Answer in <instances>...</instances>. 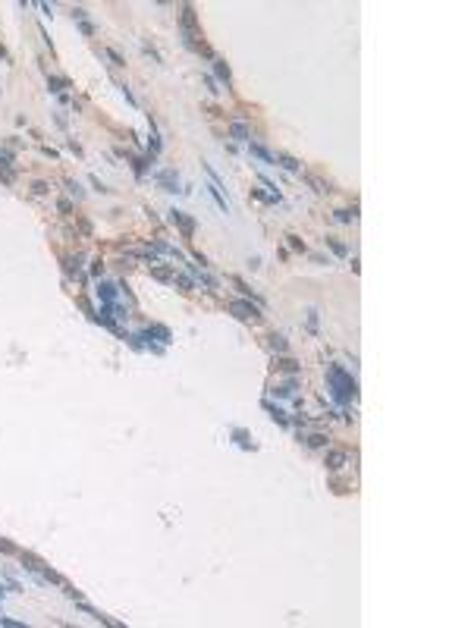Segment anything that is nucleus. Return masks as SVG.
Returning <instances> with one entry per match:
<instances>
[{
	"mask_svg": "<svg viewBox=\"0 0 471 628\" xmlns=\"http://www.w3.org/2000/svg\"><path fill=\"white\" fill-rule=\"evenodd\" d=\"M327 383H330V393H333V399L340 405L352 402L355 393H358V383L352 374H346L340 364H327Z\"/></svg>",
	"mask_w": 471,
	"mask_h": 628,
	"instance_id": "f257e3e1",
	"label": "nucleus"
},
{
	"mask_svg": "<svg viewBox=\"0 0 471 628\" xmlns=\"http://www.w3.org/2000/svg\"><path fill=\"white\" fill-rule=\"evenodd\" d=\"M229 311H233L239 320H251V324H258V320H261V308H258V305H251V302H245V298L229 302Z\"/></svg>",
	"mask_w": 471,
	"mask_h": 628,
	"instance_id": "f03ea898",
	"label": "nucleus"
},
{
	"mask_svg": "<svg viewBox=\"0 0 471 628\" xmlns=\"http://www.w3.org/2000/svg\"><path fill=\"white\" fill-rule=\"evenodd\" d=\"M170 223H173V226H179L185 239H192V236H195V220H192V217H185L182 211H170Z\"/></svg>",
	"mask_w": 471,
	"mask_h": 628,
	"instance_id": "7ed1b4c3",
	"label": "nucleus"
},
{
	"mask_svg": "<svg viewBox=\"0 0 471 628\" xmlns=\"http://www.w3.org/2000/svg\"><path fill=\"white\" fill-rule=\"evenodd\" d=\"M346 462H349V456H346V452H342V449H330V452H327V459H324V465H327V471H340V468H342V465H346Z\"/></svg>",
	"mask_w": 471,
	"mask_h": 628,
	"instance_id": "20e7f679",
	"label": "nucleus"
},
{
	"mask_svg": "<svg viewBox=\"0 0 471 628\" xmlns=\"http://www.w3.org/2000/svg\"><path fill=\"white\" fill-rule=\"evenodd\" d=\"M97 298H101V305H114L116 302V286L114 283H97Z\"/></svg>",
	"mask_w": 471,
	"mask_h": 628,
	"instance_id": "39448f33",
	"label": "nucleus"
},
{
	"mask_svg": "<svg viewBox=\"0 0 471 628\" xmlns=\"http://www.w3.org/2000/svg\"><path fill=\"white\" fill-rule=\"evenodd\" d=\"M154 179L163 185V192H176V170H157Z\"/></svg>",
	"mask_w": 471,
	"mask_h": 628,
	"instance_id": "423d86ee",
	"label": "nucleus"
},
{
	"mask_svg": "<svg viewBox=\"0 0 471 628\" xmlns=\"http://www.w3.org/2000/svg\"><path fill=\"white\" fill-rule=\"evenodd\" d=\"M229 135H233L236 142H248V138H251V129L242 123V119H233V126H229Z\"/></svg>",
	"mask_w": 471,
	"mask_h": 628,
	"instance_id": "0eeeda50",
	"label": "nucleus"
},
{
	"mask_svg": "<svg viewBox=\"0 0 471 628\" xmlns=\"http://www.w3.org/2000/svg\"><path fill=\"white\" fill-rule=\"evenodd\" d=\"M195 29H198V19H195V10H192L189 3L182 6V32H192L195 35Z\"/></svg>",
	"mask_w": 471,
	"mask_h": 628,
	"instance_id": "6e6552de",
	"label": "nucleus"
},
{
	"mask_svg": "<svg viewBox=\"0 0 471 628\" xmlns=\"http://www.w3.org/2000/svg\"><path fill=\"white\" fill-rule=\"evenodd\" d=\"M264 409L270 412V418H274V421H276V424H280V427H289V415H286V412L280 409V405H274V402H264Z\"/></svg>",
	"mask_w": 471,
	"mask_h": 628,
	"instance_id": "1a4fd4ad",
	"label": "nucleus"
},
{
	"mask_svg": "<svg viewBox=\"0 0 471 628\" xmlns=\"http://www.w3.org/2000/svg\"><path fill=\"white\" fill-rule=\"evenodd\" d=\"M248 151H251V154H255L258 160H264V164H270V166H274V164H276V154H270V151H267V148H261V145H255V142H251V145H248Z\"/></svg>",
	"mask_w": 471,
	"mask_h": 628,
	"instance_id": "9d476101",
	"label": "nucleus"
},
{
	"mask_svg": "<svg viewBox=\"0 0 471 628\" xmlns=\"http://www.w3.org/2000/svg\"><path fill=\"white\" fill-rule=\"evenodd\" d=\"M276 164H280V166H286L289 173H302V164H298L295 157H289V154H276Z\"/></svg>",
	"mask_w": 471,
	"mask_h": 628,
	"instance_id": "9b49d317",
	"label": "nucleus"
},
{
	"mask_svg": "<svg viewBox=\"0 0 471 628\" xmlns=\"http://www.w3.org/2000/svg\"><path fill=\"white\" fill-rule=\"evenodd\" d=\"M214 76L220 79V82H227V85H229V79H233V76H229V66H227V60H214Z\"/></svg>",
	"mask_w": 471,
	"mask_h": 628,
	"instance_id": "f8f14e48",
	"label": "nucleus"
},
{
	"mask_svg": "<svg viewBox=\"0 0 471 628\" xmlns=\"http://www.w3.org/2000/svg\"><path fill=\"white\" fill-rule=\"evenodd\" d=\"M270 349L274 352H289V343H286V336H280V333H270Z\"/></svg>",
	"mask_w": 471,
	"mask_h": 628,
	"instance_id": "ddd939ff",
	"label": "nucleus"
},
{
	"mask_svg": "<svg viewBox=\"0 0 471 628\" xmlns=\"http://www.w3.org/2000/svg\"><path fill=\"white\" fill-rule=\"evenodd\" d=\"M295 386H298V380H295V377H289L286 383H280L274 393H276V396H295Z\"/></svg>",
	"mask_w": 471,
	"mask_h": 628,
	"instance_id": "4468645a",
	"label": "nucleus"
},
{
	"mask_svg": "<svg viewBox=\"0 0 471 628\" xmlns=\"http://www.w3.org/2000/svg\"><path fill=\"white\" fill-rule=\"evenodd\" d=\"M151 273H154V280H163V283H173V267H151Z\"/></svg>",
	"mask_w": 471,
	"mask_h": 628,
	"instance_id": "2eb2a0df",
	"label": "nucleus"
},
{
	"mask_svg": "<svg viewBox=\"0 0 471 628\" xmlns=\"http://www.w3.org/2000/svg\"><path fill=\"white\" fill-rule=\"evenodd\" d=\"M66 273L69 277H82V258H66Z\"/></svg>",
	"mask_w": 471,
	"mask_h": 628,
	"instance_id": "dca6fc26",
	"label": "nucleus"
},
{
	"mask_svg": "<svg viewBox=\"0 0 471 628\" xmlns=\"http://www.w3.org/2000/svg\"><path fill=\"white\" fill-rule=\"evenodd\" d=\"M48 88L54 91V95H63V88H69V79H57V76H50V79H48Z\"/></svg>",
	"mask_w": 471,
	"mask_h": 628,
	"instance_id": "f3484780",
	"label": "nucleus"
},
{
	"mask_svg": "<svg viewBox=\"0 0 471 628\" xmlns=\"http://www.w3.org/2000/svg\"><path fill=\"white\" fill-rule=\"evenodd\" d=\"M276 367H280V371H289V374H298V371H302V364H298L295 358H280V362H276Z\"/></svg>",
	"mask_w": 471,
	"mask_h": 628,
	"instance_id": "a211bd4d",
	"label": "nucleus"
},
{
	"mask_svg": "<svg viewBox=\"0 0 471 628\" xmlns=\"http://www.w3.org/2000/svg\"><path fill=\"white\" fill-rule=\"evenodd\" d=\"M305 443H308L311 449H324V446H327V437H324V433H311V437H305Z\"/></svg>",
	"mask_w": 471,
	"mask_h": 628,
	"instance_id": "6ab92c4d",
	"label": "nucleus"
},
{
	"mask_svg": "<svg viewBox=\"0 0 471 628\" xmlns=\"http://www.w3.org/2000/svg\"><path fill=\"white\" fill-rule=\"evenodd\" d=\"M173 283H176L182 292H192V280H189V277H182V273H173Z\"/></svg>",
	"mask_w": 471,
	"mask_h": 628,
	"instance_id": "aec40b11",
	"label": "nucleus"
},
{
	"mask_svg": "<svg viewBox=\"0 0 471 628\" xmlns=\"http://www.w3.org/2000/svg\"><path fill=\"white\" fill-rule=\"evenodd\" d=\"M132 170H135V176H145V170H148V160H145V157H132Z\"/></svg>",
	"mask_w": 471,
	"mask_h": 628,
	"instance_id": "412c9836",
	"label": "nucleus"
},
{
	"mask_svg": "<svg viewBox=\"0 0 471 628\" xmlns=\"http://www.w3.org/2000/svg\"><path fill=\"white\" fill-rule=\"evenodd\" d=\"M327 245H330V251H333L336 258H346V245H342V242H336V239H327Z\"/></svg>",
	"mask_w": 471,
	"mask_h": 628,
	"instance_id": "4be33fe9",
	"label": "nucleus"
},
{
	"mask_svg": "<svg viewBox=\"0 0 471 628\" xmlns=\"http://www.w3.org/2000/svg\"><path fill=\"white\" fill-rule=\"evenodd\" d=\"M233 437L239 440V446H242V449H255V446L248 443V433H245V430H233Z\"/></svg>",
	"mask_w": 471,
	"mask_h": 628,
	"instance_id": "5701e85b",
	"label": "nucleus"
},
{
	"mask_svg": "<svg viewBox=\"0 0 471 628\" xmlns=\"http://www.w3.org/2000/svg\"><path fill=\"white\" fill-rule=\"evenodd\" d=\"M66 192H69V195H76V198H82V185L72 182V179H66Z\"/></svg>",
	"mask_w": 471,
	"mask_h": 628,
	"instance_id": "b1692460",
	"label": "nucleus"
},
{
	"mask_svg": "<svg viewBox=\"0 0 471 628\" xmlns=\"http://www.w3.org/2000/svg\"><path fill=\"white\" fill-rule=\"evenodd\" d=\"M336 220H340V223H352L355 214H352V211H336Z\"/></svg>",
	"mask_w": 471,
	"mask_h": 628,
	"instance_id": "393cba45",
	"label": "nucleus"
},
{
	"mask_svg": "<svg viewBox=\"0 0 471 628\" xmlns=\"http://www.w3.org/2000/svg\"><path fill=\"white\" fill-rule=\"evenodd\" d=\"M255 198H261V201H267V204L280 201V198H276V195H267V192H258V189H255Z\"/></svg>",
	"mask_w": 471,
	"mask_h": 628,
	"instance_id": "a878e982",
	"label": "nucleus"
},
{
	"mask_svg": "<svg viewBox=\"0 0 471 628\" xmlns=\"http://www.w3.org/2000/svg\"><path fill=\"white\" fill-rule=\"evenodd\" d=\"M0 625H6V628H22L25 622H16V619H6V616H0Z\"/></svg>",
	"mask_w": 471,
	"mask_h": 628,
	"instance_id": "bb28decb",
	"label": "nucleus"
},
{
	"mask_svg": "<svg viewBox=\"0 0 471 628\" xmlns=\"http://www.w3.org/2000/svg\"><path fill=\"white\" fill-rule=\"evenodd\" d=\"M204 85H208L211 95H217V91H220V88H217V82H214V76H204Z\"/></svg>",
	"mask_w": 471,
	"mask_h": 628,
	"instance_id": "cd10ccee",
	"label": "nucleus"
},
{
	"mask_svg": "<svg viewBox=\"0 0 471 628\" xmlns=\"http://www.w3.org/2000/svg\"><path fill=\"white\" fill-rule=\"evenodd\" d=\"M57 211H60V214H69V211H72V204L66 201V198H60V201H57Z\"/></svg>",
	"mask_w": 471,
	"mask_h": 628,
	"instance_id": "c85d7f7f",
	"label": "nucleus"
},
{
	"mask_svg": "<svg viewBox=\"0 0 471 628\" xmlns=\"http://www.w3.org/2000/svg\"><path fill=\"white\" fill-rule=\"evenodd\" d=\"M286 239H289V245H292V248L305 251V242H302V239H298V236H286Z\"/></svg>",
	"mask_w": 471,
	"mask_h": 628,
	"instance_id": "c756f323",
	"label": "nucleus"
},
{
	"mask_svg": "<svg viewBox=\"0 0 471 628\" xmlns=\"http://www.w3.org/2000/svg\"><path fill=\"white\" fill-rule=\"evenodd\" d=\"M32 192H35V195H48V182H35Z\"/></svg>",
	"mask_w": 471,
	"mask_h": 628,
	"instance_id": "7c9ffc66",
	"label": "nucleus"
},
{
	"mask_svg": "<svg viewBox=\"0 0 471 628\" xmlns=\"http://www.w3.org/2000/svg\"><path fill=\"white\" fill-rule=\"evenodd\" d=\"M0 550H3V553H16V546H13L6 537H0Z\"/></svg>",
	"mask_w": 471,
	"mask_h": 628,
	"instance_id": "2f4dec72",
	"label": "nucleus"
}]
</instances>
